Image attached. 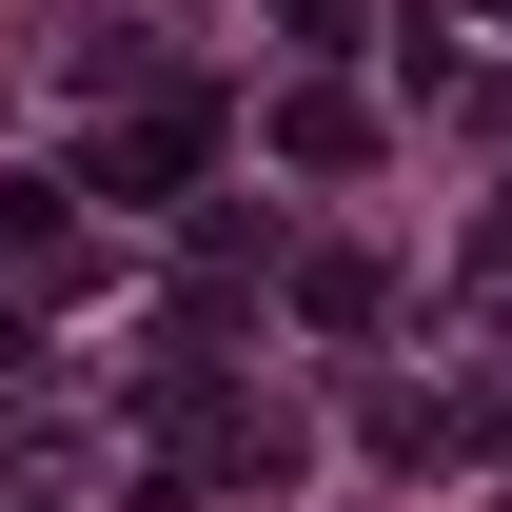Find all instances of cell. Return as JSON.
I'll return each instance as SVG.
<instances>
[{
  "label": "cell",
  "instance_id": "cell-1",
  "mask_svg": "<svg viewBox=\"0 0 512 512\" xmlns=\"http://www.w3.org/2000/svg\"><path fill=\"white\" fill-rule=\"evenodd\" d=\"M197 158H217V119H197V99H178V119H138V138H119V158H99V178H119V197H178V178H197Z\"/></svg>",
  "mask_w": 512,
  "mask_h": 512
},
{
  "label": "cell",
  "instance_id": "cell-2",
  "mask_svg": "<svg viewBox=\"0 0 512 512\" xmlns=\"http://www.w3.org/2000/svg\"><path fill=\"white\" fill-rule=\"evenodd\" d=\"M276 158H316V178H355V158H375V119H355V99H276Z\"/></svg>",
  "mask_w": 512,
  "mask_h": 512
},
{
  "label": "cell",
  "instance_id": "cell-3",
  "mask_svg": "<svg viewBox=\"0 0 512 512\" xmlns=\"http://www.w3.org/2000/svg\"><path fill=\"white\" fill-rule=\"evenodd\" d=\"M276 20H296V40H335V20H355V0H276Z\"/></svg>",
  "mask_w": 512,
  "mask_h": 512
}]
</instances>
